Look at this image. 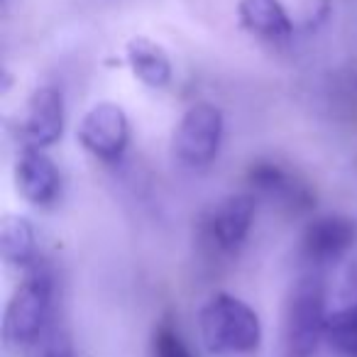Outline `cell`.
Masks as SVG:
<instances>
[{
	"mask_svg": "<svg viewBox=\"0 0 357 357\" xmlns=\"http://www.w3.org/2000/svg\"><path fill=\"white\" fill-rule=\"evenodd\" d=\"M199 337L215 357L252 355L262 345V323L248 301L228 291H215L196 313Z\"/></svg>",
	"mask_w": 357,
	"mask_h": 357,
	"instance_id": "cell-1",
	"label": "cell"
},
{
	"mask_svg": "<svg viewBox=\"0 0 357 357\" xmlns=\"http://www.w3.org/2000/svg\"><path fill=\"white\" fill-rule=\"evenodd\" d=\"M328 291L323 272L306 269L291 282L282 308L284 357H313L328 326Z\"/></svg>",
	"mask_w": 357,
	"mask_h": 357,
	"instance_id": "cell-2",
	"label": "cell"
},
{
	"mask_svg": "<svg viewBox=\"0 0 357 357\" xmlns=\"http://www.w3.org/2000/svg\"><path fill=\"white\" fill-rule=\"evenodd\" d=\"M54 311V274L45 262L37 259L32 267L22 269V279L8 298L3 313V340L8 347L30 350L47 335Z\"/></svg>",
	"mask_w": 357,
	"mask_h": 357,
	"instance_id": "cell-3",
	"label": "cell"
},
{
	"mask_svg": "<svg viewBox=\"0 0 357 357\" xmlns=\"http://www.w3.org/2000/svg\"><path fill=\"white\" fill-rule=\"evenodd\" d=\"M225 118L213 103H194L178 118L172 135V154L186 169H208L223 144Z\"/></svg>",
	"mask_w": 357,
	"mask_h": 357,
	"instance_id": "cell-4",
	"label": "cell"
},
{
	"mask_svg": "<svg viewBox=\"0 0 357 357\" xmlns=\"http://www.w3.org/2000/svg\"><path fill=\"white\" fill-rule=\"evenodd\" d=\"M255 215H257L255 194L223 196L201 218V243L215 257H235L252 233Z\"/></svg>",
	"mask_w": 357,
	"mask_h": 357,
	"instance_id": "cell-5",
	"label": "cell"
},
{
	"mask_svg": "<svg viewBox=\"0 0 357 357\" xmlns=\"http://www.w3.org/2000/svg\"><path fill=\"white\" fill-rule=\"evenodd\" d=\"M130 118L123 105L113 100L93 103L84 113L76 128V139L93 159L105 164H118L130 147Z\"/></svg>",
	"mask_w": 357,
	"mask_h": 357,
	"instance_id": "cell-6",
	"label": "cell"
},
{
	"mask_svg": "<svg viewBox=\"0 0 357 357\" xmlns=\"http://www.w3.org/2000/svg\"><path fill=\"white\" fill-rule=\"evenodd\" d=\"M357 240V223L350 215L326 213L313 218L301 233V252L306 269L323 272L331 264L347 257Z\"/></svg>",
	"mask_w": 357,
	"mask_h": 357,
	"instance_id": "cell-7",
	"label": "cell"
},
{
	"mask_svg": "<svg viewBox=\"0 0 357 357\" xmlns=\"http://www.w3.org/2000/svg\"><path fill=\"white\" fill-rule=\"evenodd\" d=\"M13 176L20 196L35 208H50L61 194V174L42 147L25 144L15 159Z\"/></svg>",
	"mask_w": 357,
	"mask_h": 357,
	"instance_id": "cell-8",
	"label": "cell"
},
{
	"mask_svg": "<svg viewBox=\"0 0 357 357\" xmlns=\"http://www.w3.org/2000/svg\"><path fill=\"white\" fill-rule=\"evenodd\" d=\"M20 135L30 147H52L64 135V96L56 86H40L27 98Z\"/></svg>",
	"mask_w": 357,
	"mask_h": 357,
	"instance_id": "cell-9",
	"label": "cell"
},
{
	"mask_svg": "<svg viewBox=\"0 0 357 357\" xmlns=\"http://www.w3.org/2000/svg\"><path fill=\"white\" fill-rule=\"evenodd\" d=\"M248 184L255 189V194L267 196L289 208H311L313 194L306 184H301L289 169H284L277 162H252L248 169Z\"/></svg>",
	"mask_w": 357,
	"mask_h": 357,
	"instance_id": "cell-10",
	"label": "cell"
},
{
	"mask_svg": "<svg viewBox=\"0 0 357 357\" xmlns=\"http://www.w3.org/2000/svg\"><path fill=\"white\" fill-rule=\"evenodd\" d=\"M238 20L243 30L264 42H287L294 35V22L282 0H240Z\"/></svg>",
	"mask_w": 357,
	"mask_h": 357,
	"instance_id": "cell-11",
	"label": "cell"
},
{
	"mask_svg": "<svg viewBox=\"0 0 357 357\" xmlns=\"http://www.w3.org/2000/svg\"><path fill=\"white\" fill-rule=\"evenodd\" d=\"M125 61L137 81L149 89H164L172 81V59L167 50L149 37H132L125 45Z\"/></svg>",
	"mask_w": 357,
	"mask_h": 357,
	"instance_id": "cell-12",
	"label": "cell"
},
{
	"mask_svg": "<svg viewBox=\"0 0 357 357\" xmlns=\"http://www.w3.org/2000/svg\"><path fill=\"white\" fill-rule=\"evenodd\" d=\"M0 257L17 269H27L37 262V235L30 218L8 213L0 223Z\"/></svg>",
	"mask_w": 357,
	"mask_h": 357,
	"instance_id": "cell-13",
	"label": "cell"
},
{
	"mask_svg": "<svg viewBox=\"0 0 357 357\" xmlns=\"http://www.w3.org/2000/svg\"><path fill=\"white\" fill-rule=\"evenodd\" d=\"M326 342L340 357H357V301L342 303L340 308L331 311Z\"/></svg>",
	"mask_w": 357,
	"mask_h": 357,
	"instance_id": "cell-14",
	"label": "cell"
},
{
	"mask_svg": "<svg viewBox=\"0 0 357 357\" xmlns=\"http://www.w3.org/2000/svg\"><path fill=\"white\" fill-rule=\"evenodd\" d=\"M149 357H194L184 337L178 335V331L172 323H159L157 331L152 335V345H149Z\"/></svg>",
	"mask_w": 357,
	"mask_h": 357,
	"instance_id": "cell-15",
	"label": "cell"
},
{
	"mask_svg": "<svg viewBox=\"0 0 357 357\" xmlns=\"http://www.w3.org/2000/svg\"><path fill=\"white\" fill-rule=\"evenodd\" d=\"M30 357H74V345L64 331H47V335L30 347Z\"/></svg>",
	"mask_w": 357,
	"mask_h": 357,
	"instance_id": "cell-16",
	"label": "cell"
},
{
	"mask_svg": "<svg viewBox=\"0 0 357 357\" xmlns=\"http://www.w3.org/2000/svg\"><path fill=\"white\" fill-rule=\"evenodd\" d=\"M342 303L357 301V262H350L345 277H342V291H340Z\"/></svg>",
	"mask_w": 357,
	"mask_h": 357,
	"instance_id": "cell-17",
	"label": "cell"
}]
</instances>
